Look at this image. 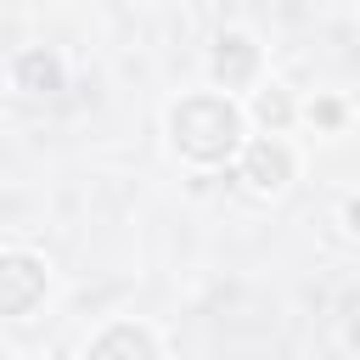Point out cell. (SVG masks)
<instances>
[{"label": "cell", "instance_id": "obj_1", "mask_svg": "<svg viewBox=\"0 0 360 360\" xmlns=\"http://www.w3.org/2000/svg\"><path fill=\"white\" fill-rule=\"evenodd\" d=\"M174 135H180L186 152L219 158V152H231V141H236V112H231L225 101H186V107L174 112Z\"/></svg>", "mask_w": 360, "mask_h": 360}, {"label": "cell", "instance_id": "obj_2", "mask_svg": "<svg viewBox=\"0 0 360 360\" xmlns=\"http://www.w3.org/2000/svg\"><path fill=\"white\" fill-rule=\"evenodd\" d=\"M39 287H45V276L34 259H0V309H11V315L28 309L39 298Z\"/></svg>", "mask_w": 360, "mask_h": 360}, {"label": "cell", "instance_id": "obj_3", "mask_svg": "<svg viewBox=\"0 0 360 360\" xmlns=\"http://www.w3.org/2000/svg\"><path fill=\"white\" fill-rule=\"evenodd\" d=\"M248 174H253V186H281V174H287V152H281V146H253Z\"/></svg>", "mask_w": 360, "mask_h": 360}, {"label": "cell", "instance_id": "obj_4", "mask_svg": "<svg viewBox=\"0 0 360 360\" xmlns=\"http://www.w3.org/2000/svg\"><path fill=\"white\" fill-rule=\"evenodd\" d=\"M22 79H28V84L56 90V62H51V56H28V62H22Z\"/></svg>", "mask_w": 360, "mask_h": 360}, {"label": "cell", "instance_id": "obj_5", "mask_svg": "<svg viewBox=\"0 0 360 360\" xmlns=\"http://www.w3.org/2000/svg\"><path fill=\"white\" fill-rule=\"evenodd\" d=\"M259 112H264V118H281L287 107H281V96H264V101H259Z\"/></svg>", "mask_w": 360, "mask_h": 360}, {"label": "cell", "instance_id": "obj_6", "mask_svg": "<svg viewBox=\"0 0 360 360\" xmlns=\"http://www.w3.org/2000/svg\"><path fill=\"white\" fill-rule=\"evenodd\" d=\"M349 219H354V231H360V197H354V202H349Z\"/></svg>", "mask_w": 360, "mask_h": 360}]
</instances>
